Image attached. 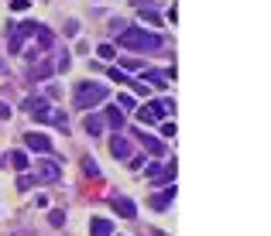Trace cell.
<instances>
[{
    "label": "cell",
    "instance_id": "cell-1",
    "mask_svg": "<svg viewBox=\"0 0 271 236\" xmlns=\"http://www.w3.org/2000/svg\"><path fill=\"white\" fill-rule=\"evenodd\" d=\"M120 48H131V52H161L165 48V38L155 31H144V28H127L120 38H117Z\"/></svg>",
    "mask_w": 271,
    "mask_h": 236
},
{
    "label": "cell",
    "instance_id": "cell-2",
    "mask_svg": "<svg viewBox=\"0 0 271 236\" xmlns=\"http://www.w3.org/2000/svg\"><path fill=\"white\" fill-rule=\"evenodd\" d=\"M24 110L31 113L34 120H41V124H55V127H62V134H66V127H69V116L62 110H52L41 96H28L24 100Z\"/></svg>",
    "mask_w": 271,
    "mask_h": 236
},
{
    "label": "cell",
    "instance_id": "cell-3",
    "mask_svg": "<svg viewBox=\"0 0 271 236\" xmlns=\"http://www.w3.org/2000/svg\"><path fill=\"white\" fill-rule=\"evenodd\" d=\"M107 86H103V82H90V79H86V82H79V86H76V106H79V110H90V106H96V103H103L107 100Z\"/></svg>",
    "mask_w": 271,
    "mask_h": 236
},
{
    "label": "cell",
    "instance_id": "cell-4",
    "mask_svg": "<svg viewBox=\"0 0 271 236\" xmlns=\"http://www.w3.org/2000/svg\"><path fill=\"white\" fill-rule=\"evenodd\" d=\"M134 113H137L141 124H158L161 116L169 113V100H155L151 106H141V110H134Z\"/></svg>",
    "mask_w": 271,
    "mask_h": 236
},
{
    "label": "cell",
    "instance_id": "cell-5",
    "mask_svg": "<svg viewBox=\"0 0 271 236\" xmlns=\"http://www.w3.org/2000/svg\"><path fill=\"white\" fill-rule=\"evenodd\" d=\"M24 147L28 151H38V154H52V140L45 134H38V130H28L24 134Z\"/></svg>",
    "mask_w": 271,
    "mask_h": 236
},
{
    "label": "cell",
    "instance_id": "cell-6",
    "mask_svg": "<svg viewBox=\"0 0 271 236\" xmlns=\"http://www.w3.org/2000/svg\"><path fill=\"white\" fill-rule=\"evenodd\" d=\"M110 205H113V213H117V216H124V219H134V216H137V205L131 202L127 195H113Z\"/></svg>",
    "mask_w": 271,
    "mask_h": 236
},
{
    "label": "cell",
    "instance_id": "cell-7",
    "mask_svg": "<svg viewBox=\"0 0 271 236\" xmlns=\"http://www.w3.org/2000/svg\"><path fill=\"white\" fill-rule=\"evenodd\" d=\"M38 178H41V181H58V178H62V168H58L55 157L41 161V171H38Z\"/></svg>",
    "mask_w": 271,
    "mask_h": 236
},
{
    "label": "cell",
    "instance_id": "cell-8",
    "mask_svg": "<svg viewBox=\"0 0 271 236\" xmlns=\"http://www.w3.org/2000/svg\"><path fill=\"white\" fill-rule=\"evenodd\" d=\"M172 199H175V185H165V192H158V195H151V209H169Z\"/></svg>",
    "mask_w": 271,
    "mask_h": 236
},
{
    "label": "cell",
    "instance_id": "cell-9",
    "mask_svg": "<svg viewBox=\"0 0 271 236\" xmlns=\"http://www.w3.org/2000/svg\"><path fill=\"white\" fill-rule=\"evenodd\" d=\"M110 154L120 157V161H127V157H131V144H127V137H120V134L113 137V140H110Z\"/></svg>",
    "mask_w": 271,
    "mask_h": 236
},
{
    "label": "cell",
    "instance_id": "cell-10",
    "mask_svg": "<svg viewBox=\"0 0 271 236\" xmlns=\"http://www.w3.org/2000/svg\"><path fill=\"white\" fill-rule=\"evenodd\" d=\"M90 236H113V223L103 219V216H96V219L90 223Z\"/></svg>",
    "mask_w": 271,
    "mask_h": 236
},
{
    "label": "cell",
    "instance_id": "cell-11",
    "mask_svg": "<svg viewBox=\"0 0 271 236\" xmlns=\"http://www.w3.org/2000/svg\"><path fill=\"white\" fill-rule=\"evenodd\" d=\"M137 140H141V147H144V151H151V154H165V144H161L158 137H151V134H137Z\"/></svg>",
    "mask_w": 271,
    "mask_h": 236
},
{
    "label": "cell",
    "instance_id": "cell-12",
    "mask_svg": "<svg viewBox=\"0 0 271 236\" xmlns=\"http://www.w3.org/2000/svg\"><path fill=\"white\" fill-rule=\"evenodd\" d=\"M103 127H107V120H103V116H86V120H82V130H86L90 137H100Z\"/></svg>",
    "mask_w": 271,
    "mask_h": 236
},
{
    "label": "cell",
    "instance_id": "cell-13",
    "mask_svg": "<svg viewBox=\"0 0 271 236\" xmlns=\"http://www.w3.org/2000/svg\"><path fill=\"white\" fill-rule=\"evenodd\" d=\"M144 82H148V86H155V89H165V86H169V76H165V72H158V68H148V72H144Z\"/></svg>",
    "mask_w": 271,
    "mask_h": 236
},
{
    "label": "cell",
    "instance_id": "cell-14",
    "mask_svg": "<svg viewBox=\"0 0 271 236\" xmlns=\"http://www.w3.org/2000/svg\"><path fill=\"white\" fill-rule=\"evenodd\" d=\"M103 120H107L113 130H124V110H120V106H107V116H103Z\"/></svg>",
    "mask_w": 271,
    "mask_h": 236
},
{
    "label": "cell",
    "instance_id": "cell-15",
    "mask_svg": "<svg viewBox=\"0 0 271 236\" xmlns=\"http://www.w3.org/2000/svg\"><path fill=\"white\" fill-rule=\"evenodd\" d=\"M7 157H11V164H14V168H17V171H28V164H31L24 151H11V154H7Z\"/></svg>",
    "mask_w": 271,
    "mask_h": 236
},
{
    "label": "cell",
    "instance_id": "cell-16",
    "mask_svg": "<svg viewBox=\"0 0 271 236\" xmlns=\"http://www.w3.org/2000/svg\"><path fill=\"white\" fill-rule=\"evenodd\" d=\"M52 68H55L52 62H38V65L31 68V79H48V76H52Z\"/></svg>",
    "mask_w": 271,
    "mask_h": 236
},
{
    "label": "cell",
    "instance_id": "cell-17",
    "mask_svg": "<svg viewBox=\"0 0 271 236\" xmlns=\"http://www.w3.org/2000/svg\"><path fill=\"white\" fill-rule=\"evenodd\" d=\"M82 171H86L90 178H100V164H96L93 157H82Z\"/></svg>",
    "mask_w": 271,
    "mask_h": 236
},
{
    "label": "cell",
    "instance_id": "cell-18",
    "mask_svg": "<svg viewBox=\"0 0 271 236\" xmlns=\"http://www.w3.org/2000/svg\"><path fill=\"white\" fill-rule=\"evenodd\" d=\"M34 181H38L34 175H28V171H21V178H17V188H21V192H28V188H34Z\"/></svg>",
    "mask_w": 271,
    "mask_h": 236
},
{
    "label": "cell",
    "instance_id": "cell-19",
    "mask_svg": "<svg viewBox=\"0 0 271 236\" xmlns=\"http://www.w3.org/2000/svg\"><path fill=\"white\" fill-rule=\"evenodd\" d=\"M107 76H110L113 82H127V79H131V76H127V68H120V65H113L110 72H107Z\"/></svg>",
    "mask_w": 271,
    "mask_h": 236
},
{
    "label": "cell",
    "instance_id": "cell-20",
    "mask_svg": "<svg viewBox=\"0 0 271 236\" xmlns=\"http://www.w3.org/2000/svg\"><path fill=\"white\" fill-rule=\"evenodd\" d=\"M117 103H120V110H124V113H134L137 110V100H134V96H120Z\"/></svg>",
    "mask_w": 271,
    "mask_h": 236
},
{
    "label": "cell",
    "instance_id": "cell-21",
    "mask_svg": "<svg viewBox=\"0 0 271 236\" xmlns=\"http://www.w3.org/2000/svg\"><path fill=\"white\" fill-rule=\"evenodd\" d=\"M127 82H131V79H127ZM131 89H134L137 96H148V89H151V86H148L144 79H141V82H131Z\"/></svg>",
    "mask_w": 271,
    "mask_h": 236
},
{
    "label": "cell",
    "instance_id": "cell-22",
    "mask_svg": "<svg viewBox=\"0 0 271 236\" xmlns=\"http://www.w3.org/2000/svg\"><path fill=\"white\" fill-rule=\"evenodd\" d=\"M48 223H52V226H66V213H62V209H55V213L48 216Z\"/></svg>",
    "mask_w": 271,
    "mask_h": 236
},
{
    "label": "cell",
    "instance_id": "cell-23",
    "mask_svg": "<svg viewBox=\"0 0 271 236\" xmlns=\"http://www.w3.org/2000/svg\"><path fill=\"white\" fill-rule=\"evenodd\" d=\"M127 168H144V157H141V154H131V157H127Z\"/></svg>",
    "mask_w": 271,
    "mask_h": 236
},
{
    "label": "cell",
    "instance_id": "cell-24",
    "mask_svg": "<svg viewBox=\"0 0 271 236\" xmlns=\"http://www.w3.org/2000/svg\"><path fill=\"white\" fill-rule=\"evenodd\" d=\"M96 52H100V58H117V48L113 45H100Z\"/></svg>",
    "mask_w": 271,
    "mask_h": 236
},
{
    "label": "cell",
    "instance_id": "cell-25",
    "mask_svg": "<svg viewBox=\"0 0 271 236\" xmlns=\"http://www.w3.org/2000/svg\"><path fill=\"white\" fill-rule=\"evenodd\" d=\"M141 21H148V24H161V21H158V14H155V11H141Z\"/></svg>",
    "mask_w": 271,
    "mask_h": 236
},
{
    "label": "cell",
    "instance_id": "cell-26",
    "mask_svg": "<svg viewBox=\"0 0 271 236\" xmlns=\"http://www.w3.org/2000/svg\"><path fill=\"white\" fill-rule=\"evenodd\" d=\"M120 68H144V62H137V58H127Z\"/></svg>",
    "mask_w": 271,
    "mask_h": 236
},
{
    "label": "cell",
    "instance_id": "cell-27",
    "mask_svg": "<svg viewBox=\"0 0 271 236\" xmlns=\"http://www.w3.org/2000/svg\"><path fill=\"white\" fill-rule=\"evenodd\" d=\"M161 137H175V124H161Z\"/></svg>",
    "mask_w": 271,
    "mask_h": 236
},
{
    "label": "cell",
    "instance_id": "cell-28",
    "mask_svg": "<svg viewBox=\"0 0 271 236\" xmlns=\"http://www.w3.org/2000/svg\"><path fill=\"white\" fill-rule=\"evenodd\" d=\"M7 116H11V106H7V103H0V120H7Z\"/></svg>",
    "mask_w": 271,
    "mask_h": 236
},
{
    "label": "cell",
    "instance_id": "cell-29",
    "mask_svg": "<svg viewBox=\"0 0 271 236\" xmlns=\"http://www.w3.org/2000/svg\"><path fill=\"white\" fill-rule=\"evenodd\" d=\"M11 7H14V11H28V0H14Z\"/></svg>",
    "mask_w": 271,
    "mask_h": 236
}]
</instances>
